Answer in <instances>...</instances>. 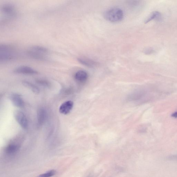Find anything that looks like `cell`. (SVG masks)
<instances>
[{
    "mask_svg": "<svg viewBox=\"0 0 177 177\" xmlns=\"http://www.w3.org/2000/svg\"><path fill=\"white\" fill-rule=\"evenodd\" d=\"M36 81L38 84L44 86L49 87L50 85V82L45 79H39L36 80Z\"/></svg>",
    "mask_w": 177,
    "mask_h": 177,
    "instance_id": "obj_16",
    "label": "cell"
},
{
    "mask_svg": "<svg viewBox=\"0 0 177 177\" xmlns=\"http://www.w3.org/2000/svg\"><path fill=\"white\" fill-rule=\"evenodd\" d=\"M17 56L15 48L9 44L0 45V61L1 62L14 60Z\"/></svg>",
    "mask_w": 177,
    "mask_h": 177,
    "instance_id": "obj_1",
    "label": "cell"
},
{
    "mask_svg": "<svg viewBox=\"0 0 177 177\" xmlns=\"http://www.w3.org/2000/svg\"><path fill=\"white\" fill-rule=\"evenodd\" d=\"M26 53L29 57L36 60L41 61H45L47 60L46 55L30 49L27 51Z\"/></svg>",
    "mask_w": 177,
    "mask_h": 177,
    "instance_id": "obj_6",
    "label": "cell"
},
{
    "mask_svg": "<svg viewBox=\"0 0 177 177\" xmlns=\"http://www.w3.org/2000/svg\"><path fill=\"white\" fill-rule=\"evenodd\" d=\"M74 103L73 101L69 100L65 102L60 107L59 111L64 115L68 114L73 108Z\"/></svg>",
    "mask_w": 177,
    "mask_h": 177,
    "instance_id": "obj_8",
    "label": "cell"
},
{
    "mask_svg": "<svg viewBox=\"0 0 177 177\" xmlns=\"http://www.w3.org/2000/svg\"><path fill=\"white\" fill-rule=\"evenodd\" d=\"M171 116L172 117L177 118V111H176L175 112H174V113L172 115H171Z\"/></svg>",
    "mask_w": 177,
    "mask_h": 177,
    "instance_id": "obj_18",
    "label": "cell"
},
{
    "mask_svg": "<svg viewBox=\"0 0 177 177\" xmlns=\"http://www.w3.org/2000/svg\"><path fill=\"white\" fill-rule=\"evenodd\" d=\"M23 85L25 87L31 90L32 92L36 94H38L40 92L39 88L36 85L28 81H24L22 82Z\"/></svg>",
    "mask_w": 177,
    "mask_h": 177,
    "instance_id": "obj_12",
    "label": "cell"
},
{
    "mask_svg": "<svg viewBox=\"0 0 177 177\" xmlns=\"http://www.w3.org/2000/svg\"><path fill=\"white\" fill-rule=\"evenodd\" d=\"M29 49L45 55H47L49 53V50L47 48L39 45H34L31 47Z\"/></svg>",
    "mask_w": 177,
    "mask_h": 177,
    "instance_id": "obj_15",
    "label": "cell"
},
{
    "mask_svg": "<svg viewBox=\"0 0 177 177\" xmlns=\"http://www.w3.org/2000/svg\"><path fill=\"white\" fill-rule=\"evenodd\" d=\"M11 101L14 105L19 108L24 106L25 103L21 96L17 93H14L10 96Z\"/></svg>",
    "mask_w": 177,
    "mask_h": 177,
    "instance_id": "obj_9",
    "label": "cell"
},
{
    "mask_svg": "<svg viewBox=\"0 0 177 177\" xmlns=\"http://www.w3.org/2000/svg\"><path fill=\"white\" fill-rule=\"evenodd\" d=\"M37 125L40 127L43 124L46 119V111L44 108H40L37 111Z\"/></svg>",
    "mask_w": 177,
    "mask_h": 177,
    "instance_id": "obj_7",
    "label": "cell"
},
{
    "mask_svg": "<svg viewBox=\"0 0 177 177\" xmlns=\"http://www.w3.org/2000/svg\"><path fill=\"white\" fill-rule=\"evenodd\" d=\"M56 173V171L55 170H52L48 172L41 174L37 177H51L55 175Z\"/></svg>",
    "mask_w": 177,
    "mask_h": 177,
    "instance_id": "obj_17",
    "label": "cell"
},
{
    "mask_svg": "<svg viewBox=\"0 0 177 177\" xmlns=\"http://www.w3.org/2000/svg\"><path fill=\"white\" fill-rule=\"evenodd\" d=\"M104 16L106 20L111 22H119L123 20L124 14L121 9L114 8L107 10L104 13Z\"/></svg>",
    "mask_w": 177,
    "mask_h": 177,
    "instance_id": "obj_2",
    "label": "cell"
},
{
    "mask_svg": "<svg viewBox=\"0 0 177 177\" xmlns=\"http://www.w3.org/2000/svg\"><path fill=\"white\" fill-rule=\"evenodd\" d=\"M20 148V145L13 143L10 144L6 147L5 151L8 154H13L17 152Z\"/></svg>",
    "mask_w": 177,
    "mask_h": 177,
    "instance_id": "obj_10",
    "label": "cell"
},
{
    "mask_svg": "<svg viewBox=\"0 0 177 177\" xmlns=\"http://www.w3.org/2000/svg\"><path fill=\"white\" fill-rule=\"evenodd\" d=\"M1 10L3 14L7 17L13 18L17 15V11L14 5L10 4H6L2 5Z\"/></svg>",
    "mask_w": 177,
    "mask_h": 177,
    "instance_id": "obj_4",
    "label": "cell"
},
{
    "mask_svg": "<svg viewBox=\"0 0 177 177\" xmlns=\"http://www.w3.org/2000/svg\"><path fill=\"white\" fill-rule=\"evenodd\" d=\"M78 60L80 63L83 65L89 67H93L97 64L94 61L87 58H79Z\"/></svg>",
    "mask_w": 177,
    "mask_h": 177,
    "instance_id": "obj_14",
    "label": "cell"
},
{
    "mask_svg": "<svg viewBox=\"0 0 177 177\" xmlns=\"http://www.w3.org/2000/svg\"><path fill=\"white\" fill-rule=\"evenodd\" d=\"M14 116L16 120L21 126L26 129L28 126V121L25 115L22 112L16 111L15 112Z\"/></svg>",
    "mask_w": 177,
    "mask_h": 177,
    "instance_id": "obj_3",
    "label": "cell"
},
{
    "mask_svg": "<svg viewBox=\"0 0 177 177\" xmlns=\"http://www.w3.org/2000/svg\"><path fill=\"white\" fill-rule=\"evenodd\" d=\"M14 72L17 74L34 75L38 73V71L35 69L28 66H21L15 69Z\"/></svg>",
    "mask_w": 177,
    "mask_h": 177,
    "instance_id": "obj_5",
    "label": "cell"
},
{
    "mask_svg": "<svg viewBox=\"0 0 177 177\" xmlns=\"http://www.w3.org/2000/svg\"><path fill=\"white\" fill-rule=\"evenodd\" d=\"M74 78L77 81L83 82H85L88 78V74L86 72L83 70L77 71L74 75Z\"/></svg>",
    "mask_w": 177,
    "mask_h": 177,
    "instance_id": "obj_11",
    "label": "cell"
},
{
    "mask_svg": "<svg viewBox=\"0 0 177 177\" xmlns=\"http://www.w3.org/2000/svg\"><path fill=\"white\" fill-rule=\"evenodd\" d=\"M161 14L160 12L157 11L154 12L150 14L149 17L147 18L145 21V23H147L153 20L159 21L161 19Z\"/></svg>",
    "mask_w": 177,
    "mask_h": 177,
    "instance_id": "obj_13",
    "label": "cell"
}]
</instances>
